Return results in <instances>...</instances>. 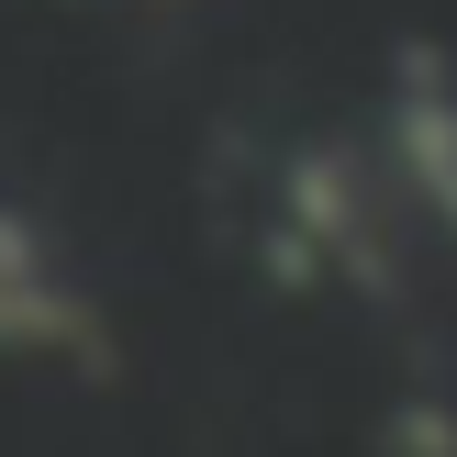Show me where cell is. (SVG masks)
Returning a JSON list of instances; mask_svg holds the SVG:
<instances>
[{
    "mask_svg": "<svg viewBox=\"0 0 457 457\" xmlns=\"http://www.w3.org/2000/svg\"><path fill=\"white\" fill-rule=\"evenodd\" d=\"M413 179L446 201V223H457V112H413Z\"/></svg>",
    "mask_w": 457,
    "mask_h": 457,
    "instance_id": "obj_1",
    "label": "cell"
}]
</instances>
